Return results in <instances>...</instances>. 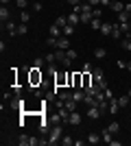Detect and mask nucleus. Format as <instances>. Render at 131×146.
Listing matches in <instances>:
<instances>
[{
  "label": "nucleus",
  "instance_id": "nucleus-28",
  "mask_svg": "<svg viewBox=\"0 0 131 146\" xmlns=\"http://www.w3.org/2000/svg\"><path fill=\"white\" fill-rule=\"evenodd\" d=\"M107 129H109V131H112V133L116 135V133L120 131V124H118V122H109V127H107Z\"/></svg>",
  "mask_w": 131,
  "mask_h": 146
},
{
  "label": "nucleus",
  "instance_id": "nucleus-5",
  "mask_svg": "<svg viewBox=\"0 0 131 146\" xmlns=\"http://www.w3.org/2000/svg\"><path fill=\"white\" fill-rule=\"evenodd\" d=\"M9 107H11V109H24V100H22V96H13Z\"/></svg>",
  "mask_w": 131,
  "mask_h": 146
},
{
  "label": "nucleus",
  "instance_id": "nucleus-44",
  "mask_svg": "<svg viewBox=\"0 0 131 146\" xmlns=\"http://www.w3.org/2000/svg\"><path fill=\"white\" fill-rule=\"evenodd\" d=\"M13 96H22V90H20V85L13 87Z\"/></svg>",
  "mask_w": 131,
  "mask_h": 146
},
{
  "label": "nucleus",
  "instance_id": "nucleus-25",
  "mask_svg": "<svg viewBox=\"0 0 131 146\" xmlns=\"http://www.w3.org/2000/svg\"><path fill=\"white\" fill-rule=\"evenodd\" d=\"M61 31H63V35H66V37H70L72 33H74V26H72V24H66Z\"/></svg>",
  "mask_w": 131,
  "mask_h": 146
},
{
  "label": "nucleus",
  "instance_id": "nucleus-21",
  "mask_svg": "<svg viewBox=\"0 0 131 146\" xmlns=\"http://www.w3.org/2000/svg\"><path fill=\"white\" fill-rule=\"evenodd\" d=\"M72 98V92H59V100H61L63 105H66V100H70Z\"/></svg>",
  "mask_w": 131,
  "mask_h": 146
},
{
  "label": "nucleus",
  "instance_id": "nucleus-29",
  "mask_svg": "<svg viewBox=\"0 0 131 146\" xmlns=\"http://www.w3.org/2000/svg\"><path fill=\"white\" fill-rule=\"evenodd\" d=\"M39 131H44V133H50V127L46 120H39Z\"/></svg>",
  "mask_w": 131,
  "mask_h": 146
},
{
  "label": "nucleus",
  "instance_id": "nucleus-24",
  "mask_svg": "<svg viewBox=\"0 0 131 146\" xmlns=\"http://www.w3.org/2000/svg\"><path fill=\"white\" fill-rule=\"evenodd\" d=\"M112 29H114L112 24H105V22H103V26H100V33H103V35H112Z\"/></svg>",
  "mask_w": 131,
  "mask_h": 146
},
{
  "label": "nucleus",
  "instance_id": "nucleus-34",
  "mask_svg": "<svg viewBox=\"0 0 131 146\" xmlns=\"http://www.w3.org/2000/svg\"><path fill=\"white\" fill-rule=\"evenodd\" d=\"M120 44H122V48H125V50H129V52H131V39L122 37V39H120Z\"/></svg>",
  "mask_w": 131,
  "mask_h": 146
},
{
  "label": "nucleus",
  "instance_id": "nucleus-17",
  "mask_svg": "<svg viewBox=\"0 0 131 146\" xmlns=\"http://www.w3.org/2000/svg\"><path fill=\"white\" fill-rule=\"evenodd\" d=\"M94 57H96V59H105V57H107V50L103 48V46H98V48L94 50Z\"/></svg>",
  "mask_w": 131,
  "mask_h": 146
},
{
  "label": "nucleus",
  "instance_id": "nucleus-50",
  "mask_svg": "<svg viewBox=\"0 0 131 146\" xmlns=\"http://www.w3.org/2000/svg\"><path fill=\"white\" fill-rule=\"evenodd\" d=\"M125 37H127V39H131V31H129V33H125Z\"/></svg>",
  "mask_w": 131,
  "mask_h": 146
},
{
  "label": "nucleus",
  "instance_id": "nucleus-16",
  "mask_svg": "<svg viewBox=\"0 0 131 146\" xmlns=\"http://www.w3.org/2000/svg\"><path fill=\"white\" fill-rule=\"evenodd\" d=\"M112 11H116V13L125 11V2H118V0H114V2H112Z\"/></svg>",
  "mask_w": 131,
  "mask_h": 146
},
{
  "label": "nucleus",
  "instance_id": "nucleus-54",
  "mask_svg": "<svg viewBox=\"0 0 131 146\" xmlns=\"http://www.w3.org/2000/svg\"><path fill=\"white\" fill-rule=\"evenodd\" d=\"M129 98H131V90H129Z\"/></svg>",
  "mask_w": 131,
  "mask_h": 146
},
{
  "label": "nucleus",
  "instance_id": "nucleus-46",
  "mask_svg": "<svg viewBox=\"0 0 131 146\" xmlns=\"http://www.w3.org/2000/svg\"><path fill=\"white\" fill-rule=\"evenodd\" d=\"M87 2H90V7H92V9H94V7H98V5H100V0H87Z\"/></svg>",
  "mask_w": 131,
  "mask_h": 146
},
{
  "label": "nucleus",
  "instance_id": "nucleus-51",
  "mask_svg": "<svg viewBox=\"0 0 131 146\" xmlns=\"http://www.w3.org/2000/svg\"><path fill=\"white\" fill-rule=\"evenodd\" d=\"M127 70H129V72H131V61H129V63H127Z\"/></svg>",
  "mask_w": 131,
  "mask_h": 146
},
{
  "label": "nucleus",
  "instance_id": "nucleus-22",
  "mask_svg": "<svg viewBox=\"0 0 131 146\" xmlns=\"http://www.w3.org/2000/svg\"><path fill=\"white\" fill-rule=\"evenodd\" d=\"M44 66H46V59H44V57H37V59L33 61V68H39V70H42Z\"/></svg>",
  "mask_w": 131,
  "mask_h": 146
},
{
  "label": "nucleus",
  "instance_id": "nucleus-35",
  "mask_svg": "<svg viewBox=\"0 0 131 146\" xmlns=\"http://www.w3.org/2000/svg\"><path fill=\"white\" fill-rule=\"evenodd\" d=\"M92 15H94V18H100V15H103V7H94V9H92Z\"/></svg>",
  "mask_w": 131,
  "mask_h": 146
},
{
  "label": "nucleus",
  "instance_id": "nucleus-2",
  "mask_svg": "<svg viewBox=\"0 0 131 146\" xmlns=\"http://www.w3.org/2000/svg\"><path fill=\"white\" fill-rule=\"evenodd\" d=\"M29 83L33 85H37V83H42V72H39V68H31L29 70Z\"/></svg>",
  "mask_w": 131,
  "mask_h": 146
},
{
  "label": "nucleus",
  "instance_id": "nucleus-37",
  "mask_svg": "<svg viewBox=\"0 0 131 146\" xmlns=\"http://www.w3.org/2000/svg\"><path fill=\"white\" fill-rule=\"evenodd\" d=\"M120 31H122V33H129V31H131V24H129V22H120Z\"/></svg>",
  "mask_w": 131,
  "mask_h": 146
},
{
  "label": "nucleus",
  "instance_id": "nucleus-38",
  "mask_svg": "<svg viewBox=\"0 0 131 146\" xmlns=\"http://www.w3.org/2000/svg\"><path fill=\"white\" fill-rule=\"evenodd\" d=\"M20 20L24 22V24H29V20H31V13H26V11H22V15H20Z\"/></svg>",
  "mask_w": 131,
  "mask_h": 146
},
{
  "label": "nucleus",
  "instance_id": "nucleus-26",
  "mask_svg": "<svg viewBox=\"0 0 131 146\" xmlns=\"http://www.w3.org/2000/svg\"><path fill=\"white\" fill-rule=\"evenodd\" d=\"M29 142H31V137H29V135H24V133H22V135L18 137V144H20V146H26Z\"/></svg>",
  "mask_w": 131,
  "mask_h": 146
},
{
  "label": "nucleus",
  "instance_id": "nucleus-15",
  "mask_svg": "<svg viewBox=\"0 0 131 146\" xmlns=\"http://www.w3.org/2000/svg\"><path fill=\"white\" fill-rule=\"evenodd\" d=\"M122 35H125V33L120 31V24H116V26L112 29V37H114V39H122Z\"/></svg>",
  "mask_w": 131,
  "mask_h": 146
},
{
  "label": "nucleus",
  "instance_id": "nucleus-3",
  "mask_svg": "<svg viewBox=\"0 0 131 146\" xmlns=\"http://www.w3.org/2000/svg\"><path fill=\"white\" fill-rule=\"evenodd\" d=\"M70 85L74 87H83V72H74V74H70Z\"/></svg>",
  "mask_w": 131,
  "mask_h": 146
},
{
  "label": "nucleus",
  "instance_id": "nucleus-41",
  "mask_svg": "<svg viewBox=\"0 0 131 146\" xmlns=\"http://www.w3.org/2000/svg\"><path fill=\"white\" fill-rule=\"evenodd\" d=\"M15 5H18L20 9H24V7L29 5V0H15Z\"/></svg>",
  "mask_w": 131,
  "mask_h": 146
},
{
  "label": "nucleus",
  "instance_id": "nucleus-20",
  "mask_svg": "<svg viewBox=\"0 0 131 146\" xmlns=\"http://www.w3.org/2000/svg\"><path fill=\"white\" fill-rule=\"evenodd\" d=\"M7 33L9 35H18V26L13 24V22H7Z\"/></svg>",
  "mask_w": 131,
  "mask_h": 146
},
{
  "label": "nucleus",
  "instance_id": "nucleus-10",
  "mask_svg": "<svg viewBox=\"0 0 131 146\" xmlns=\"http://www.w3.org/2000/svg\"><path fill=\"white\" fill-rule=\"evenodd\" d=\"M9 18H11V13H9L7 5H2V7H0V20H2V24H5V22H9Z\"/></svg>",
  "mask_w": 131,
  "mask_h": 146
},
{
  "label": "nucleus",
  "instance_id": "nucleus-9",
  "mask_svg": "<svg viewBox=\"0 0 131 146\" xmlns=\"http://www.w3.org/2000/svg\"><path fill=\"white\" fill-rule=\"evenodd\" d=\"M94 20V15H92V9H87V11H81V22L83 24H90Z\"/></svg>",
  "mask_w": 131,
  "mask_h": 146
},
{
  "label": "nucleus",
  "instance_id": "nucleus-47",
  "mask_svg": "<svg viewBox=\"0 0 131 146\" xmlns=\"http://www.w3.org/2000/svg\"><path fill=\"white\" fill-rule=\"evenodd\" d=\"M33 9H35V11H42L44 7H42V2H35V5H33Z\"/></svg>",
  "mask_w": 131,
  "mask_h": 146
},
{
  "label": "nucleus",
  "instance_id": "nucleus-19",
  "mask_svg": "<svg viewBox=\"0 0 131 146\" xmlns=\"http://www.w3.org/2000/svg\"><path fill=\"white\" fill-rule=\"evenodd\" d=\"M118 103H120V107H129V105H131V98H129V94L120 96V98H118Z\"/></svg>",
  "mask_w": 131,
  "mask_h": 146
},
{
  "label": "nucleus",
  "instance_id": "nucleus-53",
  "mask_svg": "<svg viewBox=\"0 0 131 146\" xmlns=\"http://www.w3.org/2000/svg\"><path fill=\"white\" fill-rule=\"evenodd\" d=\"M129 22H131V13H129Z\"/></svg>",
  "mask_w": 131,
  "mask_h": 146
},
{
  "label": "nucleus",
  "instance_id": "nucleus-1",
  "mask_svg": "<svg viewBox=\"0 0 131 146\" xmlns=\"http://www.w3.org/2000/svg\"><path fill=\"white\" fill-rule=\"evenodd\" d=\"M61 137H63V129H61V124H55V127L50 129V137H48V144H50V146L59 144V142H61Z\"/></svg>",
  "mask_w": 131,
  "mask_h": 146
},
{
  "label": "nucleus",
  "instance_id": "nucleus-40",
  "mask_svg": "<svg viewBox=\"0 0 131 146\" xmlns=\"http://www.w3.org/2000/svg\"><path fill=\"white\" fill-rule=\"evenodd\" d=\"M112 2H114V0H100V7H103V9H105V7L112 9Z\"/></svg>",
  "mask_w": 131,
  "mask_h": 146
},
{
  "label": "nucleus",
  "instance_id": "nucleus-30",
  "mask_svg": "<svg viewBox=\"0 0 131 146\" xmlns=\"http://www.w3.org/2000/svg\"><path fill=\"white\" fill-rule=\"evenodd\" d=\"M55 24H57V26H61V29H63V26L68 24V15H61V18H57V22H55Z\"/></svg>",
  "mask_w": 131,
  "mask_h": 146
},
{
  "label": "nucleus",
  "instance_id": "nucleus-27",
  "mask_svg": "<svg viewBox=\"0 0 131 146\" xmlns=\"http://www.w3.org/2000/svg\"><path fill=\"white\" fill-rule=\"evenodd\" d=\"M61 144H63V146H72V144H74V137H70V135H63V137H61Z\"/></svg>",
  "mask_w": 131,
  "mask_h": 146
},
{
  "label": "nucleus",
  "instance_id": "nucleus-12",
  "mask_svg": "<svg viewBox=\"0 0 131 146\" xmlns=\"http://www.w3.org/2000/svg\"><path fill=\"white\" fill-rule=\"evenodd\" d=\"M92 79H94V83H98V81L105 79V74H103V70H100V68H94V70H92Z\"/></svg>",
  "mask_w": 131,
  "mask_h": 146
},
{
  "label": "nucleus",
  "instance_id": "nucleus-31",
  "mask_svg": "<svg viewBox=\"0 0 131 146\" xmlns=\"http://www.w3.org/2000/svg\"><path fill=\"white\" fill-rule=\"evenodd\" d=\"M76 105H79V103H76L74 98H70V100H66V107H68L70 111H74V109H76Z\"/></svg>",
  "mask_w": 131,
  "mask_h": 146
},
{
  "label": "nucleus",
  "instance_id": "nucleus-49",
  "mask_svg": "<svg viewBox=\"0 0 131 146\" xmlns=\"http://www.w3.org/2000/svg\"><path fill=\"white\" fill-rule=\"evenodd\" d=\"M125 11H127V13H131V2H127V5H125Z\"/></svg>",
  "mask_w": 131,
  "mask_h": 146
},
{
  "label": "nucleus",
  "instance_id": "nucleus-4",
  "mask_svg": "<svg viewBox=\"0 0 131 146\" xmlns=\"http://www.w3.org/2000/svg\"><path fill=\"white\" fill-rule=\"evenodd\" d=\"M55 48H59V50H68L70 48V39L66 35H61V37H57V46Z\"/></svg>",
  "mask_w": 131,
  "mask_h": 146
},
{
  "label": "nucleus",
  "instance_id": "nucleus-7",
  "mask_svg": "<svg viewBox=\"0 0 131 146\" xmlns=\"http://www.w3.org/2000/svg\"><path fill=\"white\" fill-rule=\"evenodd\" d=\"M68 122L70 124H81V113H79V111H70V118H68Z\"/></svg>",
  "mask_w": 131,
  "mask_h": 146
},
{
  "label": "nucleus",
  "instance_id": "nucleus-33",
  "mask_svg": "<svg viewBox=\"0 0 131 146\" xmlns=\"http://www.w3.org/2000/svg\"><path fill=\"white\" fill-rule=\"evenodd\" d=\"M44 59H46V63L50 66V63H55V61H57V55H55V52H48V55L44 57Z\"/></svg>",
  "mask_w": 131,
  "mask_h": 146
},
{
  "label": "nucleus",
  "instance_id": "nucleus-45",
  "mask_svg": "<svg viewBox=\"0 0 131 146\" xmlns=\"http://www.w3.org/2000/svg\"><path fill=\"white\" fill-rule=\"evenodd\" d=\"M96 85H98V87H100V90H107V81H105V79H103V81H98V83H96Z\"/></svg>",
  "mask_w": 131,
  "mask_h": 146
},
{
  "label": "nucleus",
  "instance_id": "nucleus-42",
  "mask_svg": "<svg viewBox=\"0 0 131 146\" xmlns=\"http://www.w3.org/2000/svg\"><path fill=\"white\" fill-rule=\"evenodd\" d=\"M103 94H105V98H107V100H112V98H114V94H112V90H109V87H107V90L103 92Z\"/></svg>",
  "mask_w": 131,
  "mask_h": 146
},
{
  "label": "nucleus",
  "instance_id": "nucleus-56",
  "mask_svg": "<svg viewBox=\"0 0 131 146\" xmlns=\"http://www.w3.org/2000/svg\"><path fill=\"white\" fill-rule=\"evenodd\" d=\"M129 107H131V105H129Z\"/></svg>",
  "mask_w": 131,
  "mask_h": 146
},
{
  "label": "nucleus",
  "instance_id": "nucleus-13",
  "mask_svg": "<svg viewBox=\"0 0 131 146\" xmlns=\"http://www.w3.org/2000/svg\"><path fill=\"white\" fill-rule=\"evenodd\" d=\"M48 33H50V37H61L63 35V31H61V26H57V24H53L48 29Z\"/></svg>",
  "mask_w": 131,
  "mask_h": 146
},
{
  "label": "nucleus",
  "instance_id": "nucleus-39",
  "mask_svg": "<svg viewBox=\"0 0 131 146\" xmlns=\"http://www.w3.org/2000/svg\"><path fill=\"white\" fill-rule=\"evenodd\" d=\"M66 52H68V57H70V59H76V50H74V48H68Z\"/></svg>",
  "mask_w": 131,
  "mask_h": 146
},
{
  "label": "nucleus",
  "instance_id": "nucleus-43",
  "mask_svg": "<svg viewBox=\"0 0 131 146\" xmlns=\"http://www.w3.org/2000/svg\"><path fill=\"white\" fill-rule=\"evenodd\" d=\"M46 44H48V46H57V37H48Z\"/></svg>",
  "mask_w": 131,
  "mask_h": 146
},
{
  "label": "nucleus",
  "instance_id": "nucleus-18",
  "mask_svg": "<svg viewBox=\"0 0 131 146\" xmlns=\"http://www.w3.org/2000/svg\"><path fill=\"white\" fill-rule=\"evenodd\" d=\"M112 131H109V129H105V131H103V133H100V137H103V142H107V144H112Z\"/></svg>",
  "mask_w": 131,
  "mask_h": 146
},
{
  "label": "nucleus",
  "instance_id": "nucleus-32",
  "mask_svg": "<svg viewBox=\"0 0 131 146\" xmlns=\"http://www.w3.org/2000/svg\"><path fill=\"white\" fill-rule=\"evenodd\" d=\"M29 33V26L24 24V22H20V26H18V35H26Z\"/></svg>",
  "mask_w": 131,
  "mask_h": 146
},
{
  "label": "nucleus",
  "instance_id": "nucleus-55",
  "mask_svg": "<svg viewBox=\"0 0 131 146\" xmlns=\"http://www.w3.org/2000/svg\"><path fill=\"white\" fill-rule=\"evenodd\" d=\"M85 2H87V0H85Z\"/></svg>",
  "mask_w": 131,
  "mask_h": 146
},
{
  "label": "nucleus",
  "instance_id": "nucleus-48",
  "mask_svg": "<svg viewBox=\"0 0 131 146\" xmlns=\"http://www.w3.org/2000/svg\"><path fill=\"white\" fill-rule=\"evenodd\" d=\"M66 2H70V5L74 7V5H79V2H81V0H66Z\"/></svg>",
  "mask_w": 131,
  "mask_h": 146
},
{
  "label": "nucleus",
  "instance_id": "nucleus-6",
  "mask_svg": "<svg viewBox=\"0 0 131 146\" xmlns=\"http://www.w3.org/2000/svg\"><path fill=\"white\" fill-rule=\"evenodd\" d=\"M100 116H103V111H100L98 107H87V118H92V120H98Z\"/></svg>",
  "mask_w": 131,
  "mask_h": 146
},
{
  "label": "nucleus",
  "instance_id": "nucleus-52",
  "mask_svg": "<svg viewBox=\"0 0 131 146\" xmlns=\"http://www.w3.org/2000/svg\"><path fill=\"white\" fill-rule=\"evenodd\" d=\"M0 2H2V5H7V2H11V0H0Z\"/></svg>",
  "mask_w": 131,
  "mask_h": 146
},
{
  "label": "nucleus",
  "instance_id": "nucleus-8",
  "mask_svg": "<svg viewBox=\"0 0 131 146\" xmlns=\"http://www.w3.org/2000/svg\"><path fill=\"white\" fill-rule=\"evenodd\" d=\"M120 111V103H118V98H112V100H109V113H118Z\"/></svg>",
  "mask_w": 131,
  "mask_h": 146
},
{
  "label": "nucleus",
  "instance_id": "nucleus-23",
  "mask_svg": "<svg viewBox=\"0 0 131 146\" xmlns=\"http://www.w3.org/2000/svg\"><path fill=\"white\" fill-rule=\"evenodd\" d=\"M90 24H92V31H100V26H103V22H100V18H94L92 22H90Z\"/></svg>",
  "mask_w": 131,
  "mask_h": 146
},
{
  "label": "nucleus",
  "instance_id": "nucleus-11",
  "mask_svg": "<svg viewBox=\"0 0 131 146\" xmlns=\"http://www.w3.org/2000/svg\"><path fill=\"white\" fill-rule=\"evenodd\" d=\"M68 24H72V26H76V24H81V15H79V13H70L68 15Z\"/></svg>",
  "mask_w": 131,
  "mask_h": 146
},
{
  "label": "nucleus",
  "instance_id": "nucleus-14",
  "mask_svg": "<svg viewBox=\"0 0 131 146\" xmlns=\"http://www.w3.org/2000/svg\"><path fill=\"white\" fill-rule=\"evenodd\" d=\"M98 142H103V137H100L98 133H90L87 135V144H98Z\"/></svg>",
  "mask_w": 131,
  "mask_h": 146
},
{
  "label": "nucleus",
  "instance_id": "nucleus-36",
  "mask_svg": "<svg viewBox=\"0 0 131 146\" xmlns=\"http://www.w3.org/2000/svg\"><path fill=\"white\" fill-rule=\"evenodd\" d=\"M118 20H120V22H129V13H127V11H120L118 13Z\"/></svg>",
  "mask_w": 131,
  "mask_h": 146
}]
</instances>
